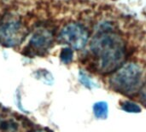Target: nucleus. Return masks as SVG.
I'll return each instance as SVG.
<instances>
[{
	"mask_svg": "<svg viewBox=\"0 0 146 132\" xmlns=\"http://www.w3.org/2000/svg\"><path fill=\"white\" fill-rule=\"evenodd\" d=\"M120 108L122 111L130 114H139L142 111L141 107L138 103L130 100H126L121 102L120 104Z\"/></svg>",
	"mask_w": 146,
	"mask_h": 132,
	"instance_id": "7",
	"label": "nucleus"
},
{
	"mask_svg": "<svg viewBox=\"0 0 146 132\" xmlns=\"http://www.w3.org/2000/svg\"><path fill=\"white\" fill-rule=\"evenodd\" d=\"M79 79H80V82L81 83V84L83 86H85L86 88L89 89V90H92L93 88L98 87V84L83 71L80 72V73H79Z\"/></svg>",
	"mask_w": 146,
	"mask_h": 132,
	"instance_id": "8",
	"label": "nucleus"
},
{
	"mask_svg": "<svg viewBox=\"0 0 146 132\" xmlns=\"http://www.w3.org/2000/svg\"><path fill=\"white\" fill-rule=\"evenodd\" d=\"M94 116L98 119H106L109 115V105L106 102H97L92 106Z\"/></svg>",
	"mask_w": 146,
	"mask_h": 132,
	"instance_id": "6",
	"label": "nucleus"
},
{
	"mask_svg": "<svg viewBox=\"0 0 146 132\" xmlns=\"http://www.w3.org/2000/svg\"><path fill=\"white\" fill-rule=\"evenodd\" d=\"M139 95V98H140L141 102L146 107V84H145V85L142 87Z\"/></svg>",
	"mask_w": 146,
	"mask_h": 132,
	"instance_id": "10",
	"label": "nucleus"
},
{
	"mask_svg": "<svg viewBox=\"0 0 146 132\" xmlns=\"http://www.w3.org/2000/svg\"><path fill=\"white\" fill-rule=\"evenodd\" d=\"M55 40L54 32L47 26L35 29L29 39L26 55H42L52 47Z\"/></svg>",
	"mask_w": 146,
	"mask_h": 132,
	"instance_id": "5",
	"label": "nucleus"
},
{
	"mask_svg": "<svg viewBox=\"0 0 146 132\" xmlns=\"http://www.w3.org/2000/svg\"><path fill=\"white\" fill-rule=\"evenodd\" d=\"M58 40L73 50H80L86 47L89 41V32L80 23L66 24L59 32Z\"/></svg>",
	"mask_w": 146,
	"mask_h": 132,
	"instance_id": "4",
	"label": "nucleus"
},
{
	"mask_svg": "<svg viewBox=\"0 0 146 132\" xmlns=\"http://www.w3.org/2000/svg\"><path fill=\"white\" fill-rule=\"evenodd\" d=\"M34 132H44V131H34Z\"/></svg>",
	"mask_w": 146,
	"mask_h": 132,
	"instance_id": "11",
	"label": "nucleus"
},
{
	"mask_svg": "<svg viewBox=\"0 0 146 132\" xmlns=\"http://www.w3.org/2000/svg\"><path fill=\"white\" fill-rule=\"evenodd\" d=\"M110 88L121 95L133 96L145 85L143 67L136 62L124 63L110 78Z\"/></svg>",
	"mask_w": 146,
	"mask_h": 132,
	"instance_id": "2",
	"label": "nucleus"
},
{
	"mask_svg": "<svg viewBox=\"0 0 146 132\" xmlns=\"http://www.w3.org/2000/svg\"><path fill=\"white\" fill-rule=\"evenodd\" d=\"M60 59L62 63L69 64L74 59V50L70 47L63 48L60 52Z\"/></svg>",
	"mask_w": 146,
	"mask_h": 132,
	"instance_id": "9",
	"label": "nucleus"
},
{
	"mask_svg": "<svg viewBox=\"0 0 146 132\" xmlns=\"http://www.w3.org/2000/svg\"><path fill=\"white\" fill-rule=\"evenodd\" d=\"M126 57V42L121 34L113 30L100 31L90 43V63L100 74H112L125 63Z\"/></svg>",
	"mask_w": 146,
	"mask_h": 132,
	"instance_id": "1",
	"label": "nucleus"
},
{
	"mask_svg": "<svg viewBox=\"0 0 146 132\" xmlns=\"http://www.w3.org/2000/svg\"><path fill=\"white\" fill-rule=\"evenodd\" d=\"M28 35L27 26L19 20H8L0 23V44L8 48L21 45Z\"/></svg>",
	"mask_w": 146,
	"mask_h": 132,
	"instance_id": "3",
	"label": "nucleus"
}]
</instances>
